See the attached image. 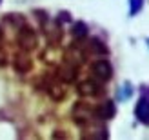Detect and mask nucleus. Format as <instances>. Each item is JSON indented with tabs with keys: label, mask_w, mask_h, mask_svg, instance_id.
Instances as JSON below:
<instances>
[{
	"label": "nucleus",
	"mask_w": 149,
	"mask_h": 140,
	"mask_svg": "<svg viewBox=\"0 0 149 140\" xmlns=\"http://www.w3.org/2000/svg\"><path fill=\"white\" fill-rule=\"evenodd\" d=\"M17 42L22 51H33L36 49V46H38V36H36L35 29L29 27L27 24H22L18 27V33H17Z\"/></svg>",
	"instance_id": "f257e3e1"
},
{
	"label": "nucleus",
	"mask_w": 149,
	"mask_h": 140,
	"mask_svg": "<svg viewBox=\"0 0 149 140\" xmlns=\"http://www.w3.org/2000/svg\"><path fill=\"white\" fill-rule=\"evenodd\" d=\"M91 75H93V78H96L98 82L104 84L113 77V65L106 58H98V60H95L91 64Z\"/></svg>",
	"instance_id": "f03ea898"
},
{
	"label": "nucleus",
	"mask_w": 149,
	"mask_h": 140,
	"mask_svg": "<svg viewBox=\"0 0 149 140\" xmlns=\"http://www.w3.org/2000/svg\"><path fill=\"white\" fill-rule=\"evenodd\" d=\"M78 93L82 95V97H87V98L100 97V95L104 93V86L96 78H87V80H82V82L78 84Z\"/></svg>",
	"instance_id": "7ed1b4c3"
},
{
	"label": "nucleus",
	"mask_w": 149,
	"mask_h": 140,
	"mask_svg": "<svg viewBox=\"0 0 149 140\" xmlns=\"http://www.w3.org/2000/svg\"><path fill=\"white\" fill-rule=\"evenodd\" d=\"M13 68L17 73H27L29 69L33 68V62L29 58L27 51H20L18 55H15V60H13Z\"/></svg>",
	"instance_id": "20e7f679"
},
{
	"label": "nucleus",
	"mask_w": 149,
	"mask_h": 140,
	"mask_svg": "<svg viewBox=\"0 0 149 140\" xmlns=\"http://www.w3.org/2000/svg\"><path fill=\"white\" fill-rule=\"evenodd\" d=\"M77 69H78L77 65L64 62V65H60L58 71H56V78L62 80L64 84H69V82H73V80L77 78Z\"/></svg>",
	"instance_id": "39448f33"
},
{
	"label": "nucleus",
	"mask_w": 149,
	"mask_h": 140,
	"mask_svg": "<svg viewBox=\"0 0 149 140\" xmlns=\"http://www.w3.org/2000/svg\"><path fill=\"white\" fill-rule=\"evenodd\" d=\"M111 116H115V104L111 100H104L100 106L95 107V118L107 120V118H111Z\"/></svg>",
	"instance_id": "423d86ee"
},
{
	"label": "nucleus",
	"mask_w": 149,
	"mask_h": 140,
	"mask_svg": "<svg viewBox=\"0 0 149 140\" xmlns=\"http://www.w3.org/2000/svg\"><path fill=\"white\" fill-rule=\"evenodd\" d=\"M73 35H74L77 40H82L84 36H87V26L84 22H77V24H74V29H73Z\"/></svg>",
	"instance_id": "0eeeda50"
},
{
	"label": "nucleus",
	"mask_w": 149,
	"mask_h": 140,
	"mask_svg": "<svg viewBox=\"0 0 149 140\" xmlns=\"http://www.w3.org/2000/svg\"><path fill=\"white\" fill-rule=\"evenodd\" d=\"M136 113H138V118L147 124V98H142V100H140Z\"/></svg>",
	"instance_id": "6e6552de"
},
{
	"label": "nucleus",
	"mask_w": 149,
	"mask_h": 140,
	"mask_svg": "<svg viewBox=\"0 0 149 140\" xmlns=\"http://www.w3.org/2000/svg\"><path fill=\"white\" fill-rule=\"evenodd\" d=\"M87 47L91 49V51H95V53H106V51H107V47L104 46V42L96 40V38H93L91 44H87Z\"/></svg>",
	"instance_id": "1a4fd4ad"
}]
</instances>
